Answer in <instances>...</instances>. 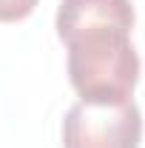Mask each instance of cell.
Segmentation results:
<instances>
[{
  "instance_id": "obj_4",
  "label": "cell",
  "mask_w": 145,
  "mask_h": 148,
  "mask_svg": "<svg viewBox=\"0 0 145 148\" xmlns=\"http://www.w3.org/2000/svg\"><path fill=\"white\" fill-rule=\"evenodd\" d=\"M40 0H0V23H17V20H26L34 6Z\"/></svg>"
},
{
  "instance_id": "obj_3",
  "label": "cell",
  "mask_w": 145,
  "mask_h": 148,
  "mask_svg": "<svg viewBox=\"0 0 145 148\" xmlns=\"http://www.w3.org/2000/svg\"><path fill=\"white\" fill-rule=\"evenodd\" d=\"M134 6L131 0H63L57 9V37L66 43L68 37L85 29L114 26V29H134Z\"/></svg>"
},
{
  "instance_id": "obj_2",
  "label": "cell",
  "mask_w": 145,
  "mask_h": 148,
  "mask_svg": "<svg viewBox=\"0 0 145 148\" xmlns=\"http://www.w3.org/2000/svg\"><path fill=\"white\" fill-rule=\"evenodd\" d=\"M142 114L134 100L120 106L77 103L63 120V148H140Z\"/></svg>"
},
{
  "instance_id": "obj_1",
  "label": "cell",
  "mask_w": 145,
  "mask_h": 148,
  "mask_svg": "<svg viewBox=\"0 0 145 148\" xmlns=\"http://www.w3.org/2000/svg\"><path fill=\"white\" fill-rule=\"evenodd\" d=\"M68 80L83 103L120 106L128 103L140 80V54L131 32L100 26L66 40Z\"/></svg>"
}]
</instances>
